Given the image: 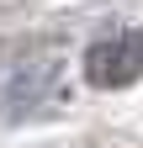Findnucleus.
Returning <instances> with one entry per match:
<instances>
[{"label": "nucleus", "instance_id": "nucleus-2", "mask_svg": "<svg viewBox=\"0 0 143 148\" xmlns=\"http://www.w3.org/2000/svg\"><path fill=\"white\" fill-rule=\"evenodd\" d=\"M48 85H53V69H21V74L11 79V90H6V106H11V111H32V106L43 101Z\"/></svg>", "mask_w": 143, "mask_h": 148}, {"label": "nucleus", "instance_id": "nucleus-1", "mask_svg": "<svg viewBox=\"0 0 143 148\" xmlns=\"http://www.w3.org/2000/svg\"><path fill=\"white\" fill-rule=\"evenodd\" d=\"M138 74H143V32L138 27H117L85 48V79L96 90H122Z\"/></svg>", "mask_w": 143, "mask_h": 148}]
</instances>
